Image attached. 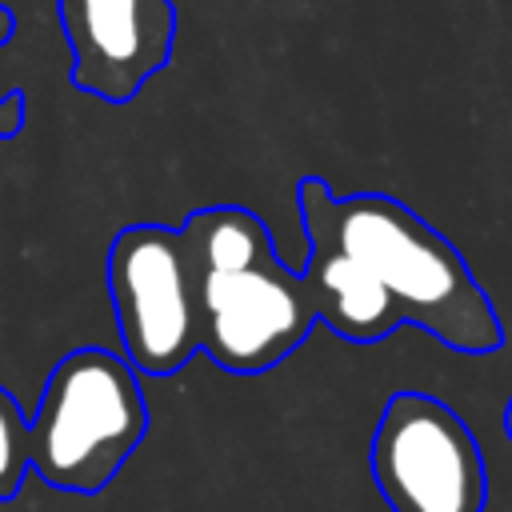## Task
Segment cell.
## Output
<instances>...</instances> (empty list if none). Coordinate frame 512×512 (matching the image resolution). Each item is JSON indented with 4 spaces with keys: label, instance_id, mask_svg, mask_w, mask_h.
Returning <instances> with one entry per match:
<instances>
[{
    "label": "cell",
    "instance_id": "1",
    "mask_svg": "<svg viewBox=\"0 0 512 512\" xmlns=\"http://www.w3.org/2000/svg\"><path fill=\"white\" fill-rule=\"evenodd\" d=\"M308 240L304 284L316 320L348 344H376L404 324L452 352L488 356L504 324L460 248L384 192L336 196L324 176L296 184Z\"/></svg>",
    "mask_w": 512,
    "mask_h": 512
},
{
    "label": "cell",
    "instance_id": "2",
    "mask_svg": "<svg viewBox=\"0 0 512 512\" xmlns=\"http://www.w3.org/2000/svg\"><path fill=\"white\" fill-rule=\"evenodd\" d=\"M176 232L192 268L200 352L216 368L260 376L308 340L316 328L308 284L276 256V240L252 208H196Z\"/></svg>",
    "mask_w": 512,
    "mask_h": 512
},
{
    "label": "cell",
    "instance_id": "3",
    "mask_svg": "<svg viewBox=\"0 0 512 512\" xmlns=\"http://www.w3.org/2000/svg\"><path fill=\"white\" fill-rule=\"evenodd\" d=\"M148 432L140 372L108 348H76L56 360L28 420L32 472L76 496L104 492Z\"/></svg>",
    "mask_w": 512,
    "mask_h": 512
},
{
    "label": "cell",
    "instance_id": "4",
    "mask_svg": "<svg viewBox=\"0 0 512 512\" xmlns=\"http://www.w3.org/2000/svg\"><path fill=\"white\" fill-rule=\"evenodd\" d=\"M368 472L392 512H484L488 504L484 452L460 412L432 392L400 388L384 400Z\"/></svg>",
    "mask_w": 512,
    "mask_h": 512
},
{
    "label": "cell",
    "instance_id": "5",
    "mask_svg": "<svg viewBox=\"0 0 512 512\" xmlns=\"http://www.w3.org/2000/svg\"><path fill=\"white\" fill-rule=\"evenodd\" d=\"M108 296L124 360L140 376H176L200 352L196 288L176 228L128 224L108 248Z\"/></svg>",
    "mask_w": 512,
    "mask_h": 512
},
{
    "label": "cell",
    "instance_id": "6",
    "mask_svg": "<svg viewBox=\"0 0 512 512\" xmlns=\"http://www.w3.org/2000/svg\"><path fill=\"white\" fill-rule=\"evenodd\" d=\"M56 12L72 52V88L104 104H128L172 60V0H56Z\"/></svg>",
    "mask_w": 512,
    "mask_h": 512
},
{
    "label": "cell",
    "instance_id": "7",
    "mask_svg": "<svg viewBox=\"0 0 512 512\" xmlns=\"http://www.w3.org/2000/svg\"><path fill=\"white\" fill-rule=\"evenodd\" d=\"M32 472V448H28V416L16 404V396L0 384V504L16 500Z\"/></svg>",
    "mask_w": 512,
    "mask_h": 512
},
{
    "label": "cell",
    "instance_id": "8",
    "mask_svg": "<svg viewBox=\"0 0 512 512\" xmlns=\"http://www.w3.org/2000/svg\"><path fill=\"white\" fill-rule=\"evenodd\" d=\"M20 128H24V92H8L0 100V140L16 136Z\"/></svg>",
    "mask_w": 512,
    "mask_h": 512
},
{
    "label": "cell",
    "instance_id": "9",
    "mask_svg": "<svg viewBox=\"0 0 512 512\" xmlns=\"http://www.w3.org/2000/svg\"><path fill=\"white\" fill-rule=\"evenodd\" d=\"M12 32H16V20H12V12L0 4V44H8V40H12Z\"/></svg>",
    "mask_w": 512,
    "mask_h": 512
},
{
    "label": "cell",
    "instance_id": "10",
    "mask_svg": "<svg viewBox=\"0 0 512 512\" xmlns=\"http://www.w3.org/2000/svg\"><path fill=\"white\" fill-rule=\"evenodd\" d=\"M500 428H504V436H508V444H512V396L504 400V412H500Z\"/></svg>",
    "mask_w": 512,
    "mask_h": 512
}]
</instances>
